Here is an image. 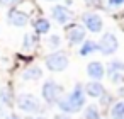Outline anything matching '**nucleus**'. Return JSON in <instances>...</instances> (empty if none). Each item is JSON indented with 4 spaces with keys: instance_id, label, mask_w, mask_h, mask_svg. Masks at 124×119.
<instances>
[{
    "instance_id": "obj_7",
    "label": "nucleus",
    "mask_w": 124,
    "mask_h": 119,
    "mask_svg": "<svg viewBox=\"0 0 124 119\" xmlns=\"http://www.w3.org/2000/svg\"><path fill=\"white\" fill-rule=\"evenodd\" d=\"M66 36H68L70 44H78V43H83V41H85V29H83L82 26L73 24L71 27H68Z\"/></svg>"
},
{
    "instance_id": "obj_11",
    "label": "nucleus",
    "mask_w": 124,
    "mask_h": 119,
    "mask_svg": "<svg viewBox=\"0 0 124 119\" xmlns=\"http://www.w3.org/2000/svg\"><path fill=\"white\" fill-rule=\"evenodd\" d=\"M70 17H71V12H70L66 7H63V5L53 7V19H54L58 24H66V22L70 21Z\"/></svg>"
},
{
    "instance_id": "obj_24",
    "label": "nucleus",
    "mask_w": 124,
    "mask_h": 119,
    "mask_svg": "<svg viewBox=\"0 0 124 119\" xmlns=\"http://www.w3.org/2000/svg\"><path fill=\"white\" fill-rule=\"evenodd\" d=\"M31 119H44V117H31Z\"/></svg>"
},
{
    "instance_id": "obj_5",
    "label": "nucleus",
    "mask_w": 124,
    "mask_h": 119,
    "mask_svg": "<svg viewBox=\"0 0 124 119\" xmlns=\"http://www.w3.org/2000/svg\"><path fill=\"white\" fill-rule=\"evenodd\" d=\"M61 92H63L61 85H58V83L53 82V80H48V82H44V85H43V97H44V100H46L48 104L58 102V100L61 99Z\"/></svg>"
},
{
    "instance_id": "obj_1",
    "label": "nucleus",
    "mask_w": 124,
    "mask_h": 119,
    "mask_svg": "<svg viewBox=\"0 0 124 119\" xmlns=\"http://www.w3.org/2000/svg\"><path fill=\"white\" fill-rule=\"evenodd\" d=\"M83 104H85V92L82 90L80 85H77V88H75L70 95L61 97V99L58 100V107H60L63 112H66V114L78 112V111L83 107Z\"/></svg>"
},
{
    "instance_id": "obj_22",
    "label": "nucleus",
    "mask_w": 124,
    "mask_h": 119,
    "mask_svg": "<svg viewBox=\"0 0 124 119\" xmlns=\"http://www.w3.org/2000/svg\"><path fill=\"white\" fill-rule=\"evenodd\" d=\"M16 2H17V0H0V5H12Z\"/></svg>"
},
{
    "instance_id": "obj_26",
    "label": "nucleus",
    "mask_w": 124,
    "mask_h": 119,
    "mask_svg": "<svg viewBox=\"0 0 124 119\" xmlns=\"http://www.w3.org/2000/svg\"><path fill=\"white\" fill-rule=\"evenodd\" d=\"M48 2H53V0H48Z\"/></svg>"
},
{
    "instance_id": "obj_12",
    "label": "nucleus",
    "mask_w": 124,
    "mask_h": 119,
    "mask_svg": "<svg viewBox=\"0 0 124 119\" xmlns=\"http://www.w3.org/2000/svg\"><path fill=\"white\" fill-rule=\"evenodd\" d=\"M41 77H43V70L39 66H29L22 73V78L24 80H39Z\"/></svg>"
},
{
    "instance_id": "obj_20",
    "label": "nucleus",
    "mask_w": 124,
    "mask_h": 119,
    "mask_svg": "<svg viewBox=\"0 0 124 119\" xmlns=\"http://www.w3.org/2000/svg\"><path fill=\"white\" fill-rule=\"evenodd\" d=\"M49 44L51 46H60V38L58 36H51L49 38Z\"/></svg>"
},
{
    "instance_id": "obj_13",
    "label": "nucleus",
    "mask_w": 124,
    "mask_h": 119,
    "mask_svg": "<svg viewBox=\"0 0 124 119\" xmlns=\"http://www.w3.org/2000/svg\"><path fill=\"white\" fill-rule=\"evenodd\" d=\"M109 77H117V75H121L122 71H124V63L122 61H119V60H116V61H110L109 63Z\"/></svg>"
},
{
    "instance_id": "obj_21",
    "label": "nucleus",
    "mask_w": 124,
    "mask_h": 119,
    "mask_svg": "<svg viewBox=\"0 0 124 119\" xmlns=\"http://www.w3.org/2000/svg\"><path fill=\"white\" fill-rule=\"evenodd\" d=\"M122 4H124V0H109V5H112V7H119Z\"/></svg>"
},
{
    "instance_id": "obj_4",
    "label": "nucleus",
    "mask_w": 124,
    "mask_h": 119,
    "mask_svg": "<svg viewBox=\"0 0 124 119\" xmlns=\"http://www.w3.org/2000/svg\"><path fill=\"white\" fill-rule=\"evenodd\" d=\"M17 105H19L21 111L31 112V114H36V112L41 111V104L32 94H21L17 97Z\"/></svg>"
},
{
    "instance_id": "obj_9",
    "label": "nucleus",
    "mask_w": 124,
    "mask_h": 119,
    "mask_svg": "<svg viewBox=\"0 0 124 119\" xmlns=\"http://www.w3.org/2000/svg\"><path fill=\"white\" fill-rule=\"evenodd\" d=\"M83 92L88 95V97H93V99H97V97H102L104 94H105V88H104V85L100 83V82H87L85 83V87H83Z\"/></svg>"
},
{
    "instance_id": "obj_10",
    "label": "nucleus",
    "mask_w": 124,
    "mask_h": 119,
    "mask_svg": "<svg viewBox=\"0 0 124 119\" xmlns=\"http://www.w3.org/2000/svg\"><path fill=\"white\" fill-rule=\"evenodd\" d=\"M9 22H10V26L24 27V26H27L29 17H27L24 12H21V10H10V12H9Z\"/></svg>"
},
{
    "instance_id": "obj_14",
    "label": "nucleus",
    "mask_w": 124,
    "mask_h": 119,
    "mask_svg": "<svg viewBox=\"0 0 124 119\" xmlns=\"http://www.w3.org/2000/svg\"><path fill=\"white\" fill-rule=\"evenodd\" d=\"M110 117L112 119H122L124 117V100H119L112 105L110 109Z\"/></svg>"
},
{
    "instance_id": "obj_6",
    "label": "nucleus",
    "mask_w": 124,
    "mask_h": 119,
    "mask_svg": "<svg viewBox=\"0 0 124 119\" xmlns=\"http://www.w3.org/2000/svg\"><path fill=\"white\" fill-rule=\"evenodd\" d=\"M82 21L85 24V27L90 31V32H100L102 27H104V22H102V17H99L97 14L93 12H87L82 16Z\"/></svg>"
},
{
    "instance_id": "obj_23",
    "label": "nucleus",
    "mask_w": 124,
    "mask_h": 119,
    "mask_svg": "<svg viewBox=\"0 0 124 119\" xmlns=\"http://www.w3.org/2000/svg\"><path fill=\"white\" fill-rule=\"evenodd\" d=\"M5 119H21L17 114H9V116H5Z\"/></svg>"
},
{
    "instance_id": "obj_16",
    "label": "nucleus",
    "mask_w": 124,
    "mask_h": 119,
    "mask_svg": "<svg viewBox=\"0 0 124 119\" xmlns=\"http://www.w3.org/2000/svg\"><path fill=\"white\" fill-rule=\"evenodd\" d=\"M95 49H97V43H93V41H90V39H85V43L82 44L80 55H82V56H87V55L93 53Z\"/></svg>"
},
{
    "instance_id": "obj_3",
    "label": "nucleus",
    "mask_w": 124,
    "mask_h": 119,
    "mask_svg": "<svg viewBox=\"0 0 124 119\" xmlns=\"http://www.w3.org/2000/svg\"><path fill=\"white\" fill-rule=\"evenodd\" d=\"M117 48H119V41H117V38H116L112 32H105V34L100 38V41L97 43V49H99L102 55H105V56L116 53Z\"/></svg>"
},
{
    "instance_id": "obj_2",
    "label": "nucleus",
    "mask_w": 124,
    "mask_h": 119,
    "mask_svg": "<svg viewBox=\"0 0 124 119\" xmlns=\"http://www.w3.org/2000/svg\"><path fill=\"white\" fill-rule=\"evenodd\" d=\"M44 65H46V68L49 71H63V70L68 68L70 60L63 53H51V55H48L44 58Z\"/></svg>"
},
{
    "instance_id": "obj_15",
    "label": "nucleus",
    "mask_w": 124,
    "mask_h": 119,
    "mask_svg": "<svg viewBox=\"0 0 124 119\" xmlns=\"http://www.w3.org/2000/svg\"><path fill=\"white\" fill-rule=\"evenodd\" d=\"M49 21H46V19H38L36 22H34V29H36V32L38 34H46V32H49Z\"/></svg>"
},
{
    "instance_id": "obj_18",
    "label": "nucleus",
    "mask_w": 124,
    "mask_h": 119,
    "mask_svg": "<svg viewBox=\"0 0 124 119\" xmlns=\"http://www.w3.org/2000/svg\"><path fill=\"white\" fill-rule=\"evenodd\" d=\"M9 104H10V100H9V95H7V94H4V92H0V109L7 107Z\"/></svg>"
},
{
    "instance_id": "obj_8",
    "label": "nucleus",
    "mask_w": 124,
    "mask_h": 119,
    "mask_svg": "<svg viewBox=\"0 0 124 119\" xmlns=\"http://www.w3.org/2000/svg\"><path fill=\"white\" fill-rule=\"evenodd\" d=\"M87 75H88L93 82H99V80H102V77L105 75V68H104L102 63L92 61V63L87 65Z\"/></svg>"
},
{
    "instance_id": "obj_25",
    "label": "nucleus",
    "mask_w": 124,
    "mask_h": 119,
    "mask_svg": "<svg viewBox=\"0 0 124 119\" xmlns=\"http://www.w3.org/2000/svg\"><path fill=\"white\" fill-rule=\"evenodd\" d=\"M56 119H63V117H58V116H56Z\"/></svg>"
},
{
    "instance_id": "obj_17",
    "label": "nucleus",
    "mask_w": 124,
    "mask_h": 119,
    "mask_svg": "<svg viewBox=\"0 0 124 119\" xmlns=\"http://www.w3.org/2000/svg\"><path fill=\"white\" fill-rule=\"evenodd\" d=\"M85 119H100V114H99L97 105H88L85 109Z\"/></svg>"
},
{
    "instance_id": "obj_19",
    "label": "nucleus",
    "mask_w": 124,
    "mask_h": 119,
    "mask_svg": "<svg viewBox=\"0 0 124 119\" xmlns=\"http://www.w3.org/2000/svg\"><path fill=\"white\" fill-rule=\"evenodd\" d=\"M24 39H26V41H24V48H29V44H32V43H34V41H32L34 38H32L31 34H26V38H24Z\"/></svg>"
}]
</instances>
